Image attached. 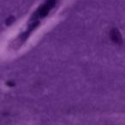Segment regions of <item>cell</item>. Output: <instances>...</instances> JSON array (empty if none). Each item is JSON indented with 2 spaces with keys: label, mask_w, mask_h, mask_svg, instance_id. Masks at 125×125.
<instances>
[{
  "label": "cell",
  "mask_w": 125,
  "mask_h": 125,
  "mask_svg": "<svg viewBox=\"0 0 125 125\" xmlns=\"http://www.w3.org/2000/svg\"><path fill=\"white\" fill-rule=\"evenodd\" d=\"M110 36H111V40H112L113 42L116 44H120L123 42V40H122V36L120 34L119 31L116 28L112 29L110 33Z\"/></svg>",
  "instance_id": "7a4b0ae2"
},
{
  "label": "cell",
  "mask_w": 125,
  "mask_h": 125,
  "mask_svg": "<svg viewBox=\"0 0 125 125\" xmlns=\"http://www.w3.org/2000/svg\"><path fill=\"white\" fill-rule=\"evenodd\" d=\"M56 0H47L46 2L36 12V15L40 17H44L48 14L49 10L55 5Z\"/></svg>",
  "instance_id": "6da1fadb"
}]
</instances>
